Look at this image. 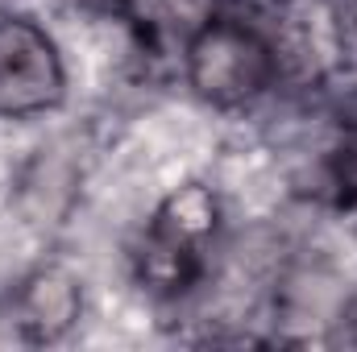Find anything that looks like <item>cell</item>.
Instances as JSON below:
<instances>
[{
    "label": "cell",
    "instance_id": "obj_1",
    "mask_svg": "<svg viewBox=\"0 0 357 352\" xmlns=\"http://www.w3.org/2000/svg\"><path fill=\"white\" fill-rule=\"evenodd\" d=\"M274 58L266 42L241 25H208L191 46V83L212 104H241L266 88Z\"/></svg>",
    "mask_w": 357,
    "mask_h": 352
},
{
    "label": "cell",
    "instance_id": "obj_2",
    "mask_svg": "<svg viewBox=\"0 0 357 352\" xmlns=\"http://www.w3.org/2000/svg\"><path fill=\"white\" fill-rule=\"evenodd\" d=\"M63 67L46 33L29 21L0 17V116H21L54 104Z\"/></svg>",
    "mask_w": 357,
    "mask_h": 352
},
{
    "label": "cell",
    "instance_id": "obj_3",
    "mask_svg": "<svg viewBox=\"0 0 357 352\" xmlns=\"http://www.w3.org/2000/svg\"><path fill=\"white\" fill-rule=\"evenodd\" d=\"M75 311H79V290H75V282L67 273L46 269V273H38L29 282V290H25V323L38 336L67 332L71 319H75Z\"/></svg>",
    "mask_w": 357,
    "mask_h": 352
},
{
    "label": "cell",
    "instance_id": "obj_4",
    "mask_svg": "<svg viewBox=\"0 0 357 352\" xmlns=\"http://www.w3.org/2000/svg\"><path fill=\"white\" fill-rule=\"evenodd\" d=\"M341 178H349L357 186V137L345 145V154H341Z\"/></svg>",
    "mask_w": 357,
    "mask_h": 352
},
{
    "label": "cell",
    "instance_id": "obj_5",
    "mask_svg": "<svg viewBox=\"0 0 357 352\" xmlns=\"http://www.w3.org/2000/svg\"><path fill=\"white\" fill-rule=\"evenodd\" d=\"M354 319H357V303H354Z\"/></svg>",
    "mask_w": 357,
    "mask_h": 352
}]
</instances>
